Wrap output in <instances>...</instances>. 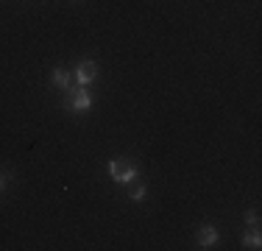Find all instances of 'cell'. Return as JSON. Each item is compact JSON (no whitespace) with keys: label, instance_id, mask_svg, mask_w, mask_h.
I'll use <instances>...</instances> for the list:
<instances>
[{"label":"cell","instance_id":"7","mask_svg":"<svg viewBox=\"0 0 262 251\" xmlns=\"http://www.w3.org/2000/svg\"><path fill=\"white\" fill-rule=\"evenodd\" d=\"M148 196V187L145 184H140V179L134 181V187H131V193H128V201H134V204H140L142 198Z\"/></svg>","mask_w":262,"mask_h":251},{"label":"cell","instance_id":"1","mask_svg":"<svg viewBox=\"0 0 262 251\" xmlns=\"http://www.w3.org/2000/svg\"><path fill=\"white\" fill-rule=\"evenodd\" d=\"M95 106V95L90 92V87H67L64 90V109H70L73 115H81V112H90Z\"/></svg>","mask_w":262,"mask_h":251},{"label":"cell","instance_id":"3","mask_svg":"<svg viewBox=\"0 0 262 251\" xmlns=\"http://www.w3.org/2000/svg\"><path fill=\"white\" fill-rule=\"evenodd\" d=\"M73 78L78 81V87H92L98 78V61L92 59H81L76 65V73H73Z\"/></svg>","mask_w":262,"mask_h":251},{"label":"cell","instance_id":"2","mask_svg":"<svg viewBox=\"0 0 262 251\" xmlns=\"http://www.w3.org/2000/svg\"><path fill=\"white\" fill-rule=\"evenodd\" d=\"M106 171H109V176L117 184H134V181L140 179V168H137L134 162H126V159H112L109 165H106Z\"/></svg>","mask_w":262,"mask_h":251},{"label":"cell","instance_id":"5","mask_svg":"<svg viewBox=\"0 0 262 251\" xmlns=\"http://www.w3.org/2000/svg\"><path fill=\"white\" fill-rule=\"evenodd\" d=\"M51 84L56 87V90H67V87L73 84V75L67 67H61V65H56L53 70H51Z\"/></svg>","mask_w":262,"mask_h":251},{"label":"cell","instance_id":"8","mask_svg":"<svg viewBox=\"0 0 262 251\" xmlns=\"http://www.w3.org/2000/svg\"><path fill=\"white\" fill-rule=\"evenodd\" d=\"M243 221H246L248 226H259V212L257 210H248L246 215H243Z\"/></svg>","mask_w":262,"mask_h":251},{"label":"cell","instance_id":"4","mask_svg":"<svg viewBox=\"0 0 262 251\" xmlns=\"http://www.w3.org/2000/svg\"><path fill=\"white\" fill-rule=\"evenodd\" d=\"M217 240H221V232H217L212 223H201V229L195 232L198 248H212V246H217Z\"/></svg>","mask_w":262,"mask_h":251},{"label":"cell","instance_id":"9","mask_svg":"<svg viewBox=\"0 0 262 251\" xmlns=\"http://www.w3.org/2000/svg\"><path fill=\"white\" fill-rule=\"evenodd\" d=\"M9 179H11L9 173H6V171H0V196H3V193H6V187H9Z\"/></svg>","mask_w":262,"mask_h":251},{"label":"cell","instance_id":"6","mask_svg":"<svg viewBox=\"0 0 262 251\" xmlns=\"http://www.w3.org/2000/svg\"><path fill=\"white\" fill-rule=\"evenodd\" d=\"M240 243H243V248H251V251L262 248V235L257 232V226H251V232H243Z\"/></svg>","mask_w":262,"mask_h":251}]
</instances>
